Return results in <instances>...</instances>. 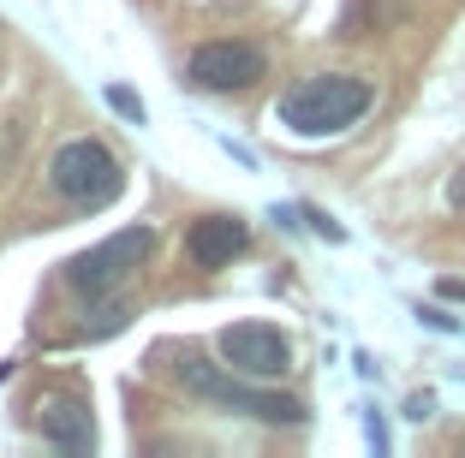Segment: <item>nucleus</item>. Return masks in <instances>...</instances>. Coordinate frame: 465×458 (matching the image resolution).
Masks as SVG:
<instances>
[{
	"label": "nucleus",
	"instance_id": "obj_4",
	"mask_svg": "<svg viewBox=\"0 0 465 458\" xmlns=\"http://www.w3.org/2000/svg\"><path fill=\"white\" fill-rule=\"evenodd\" d=\"M150 250H155V232L150 227H125V232H114V239H102L96 250H78V257L66 262V286L78 297L96 304V297H108L114 286L137 268V262L150 257Z\"/></svg>",
	"mask_w": 465,
	"mask_h": 458
},
{
	"label": "nucleus",
	"instance_id": "obj_10",
	"mask_svg": "<svg viewBox=\"0 0 465 458\" xmlns=\"http://www.w3.org/2000/svg\"><path fill=\"white\" fill-rule=\"evenodd\" d=\"M299 215L311 220V232H322V239H329V244H346V227H334V220L322 215V209H299Z\"/></svg>",
	"mask_w": 465,
	"mask_h": 458
},
{
	"label": "nucleus",
	"instance_id": "obj_11",
	"mask_svg": "<svg viewBox=\"0 0 465 458\" xmlns=\"http://www.w3.org/2000/svg\"><path fill=\"white\" fill-rule=\"evenodd\" d=\"M406 417H418V423L436 417V399H430V393H411V399H406Z\"/></svg>",
	"mask_w": 465,
	"mask_h": 458
},
{
	"label": "nucleus",
	"instance_id": "obj_12",
	"mask_svg": "<svg viewBox=\"0 0 465 458\" xmlns=\"http://www.w3.org/2000/svg\"><path fill=\"white\" fill-rule=\"evenodd\" d=\"M448 209H460V215H465V167L448 179Z\"/></svg>",
	"mask_w": 465,
	"mask_h": 458
},
{
	"label": "nucleus",
	"instance_id": "obj_13",
	"mask_svg": "<svg viewBox=\"0 0 465 458\" xmlns=\"http://www.w3.org/2000/svg\"><path fill=\"white\" fill-rule=\"evenodd\" d=\"M424 322H430V327H441V334H453V327H460L448 310H424Z\"/></svg>",
	"mask_w": 465,
	"mask_h": 458
},
{
	"label": "nucleus",
	"instance_id": "obj_5",
	"mask_svg": "<svg viewBox=\"0 0 465 458\" xmlns=\"http://www.w3.org/2000/svg\"><path fill=\"white\" fill-rule=\"evenodd\" d=\"M185 78L209 95H232V90H251V83L269 78V54H262L257 42L221 36V42H203V48L185 60Z\"/></svg>",
	"mask_w": 465,
	"mask_h": 458
},
{
	"label": "nucleus",
	"instance_id": "obj_2",
	"mask_svg": "<svg viewBox=\"0 0 465 458\" xmlns=\"http://www.w3.org/2000/svg\"><path fill=\"white\" fill-rule=\"evenodd\" d=\"M179 381H185V393H197L203 404L239 411V417H257V423H269V429H304V423H311V411H304L299 399L269 393L262 381L239 375V369H227V364H209V357H197V351L179 357Z\"/></svg>",
	"mask_w": 465,
	"mask_h": 458
},
{
	"label": "nucleus",
	"instance_id": "obj_6",
	"mask_svg": "<svg viewBox=\"0 0 465 458\" xmlns=\"http://www.w3.org/2000/svg\"><path fill=\"white\" fill-rule=\"evenodd\" d=\"M215 346H221V364L251 375V381H274V375L292 369V339L269 322H239V327H227Z\"/></svg>",
	"mask_w": 465,
	"mask_h": 458
},
{
	"label": "nucleus",
	"instance_id": "obj_7",
	"mask_svg": "<svg viewBox=\"0 0 465 458\" xmlns=\"http://www.w3.org/2000/svg\"><path fill=\"white\" fill-rule=\"evenodd\" d=\"M36 429L54 453H72V458L96 453V417H90V404L78 393H48L36 404Z\"/></svg>",
	"mask_w": 465,
	"mask_h": 458
},
{
	"label": "nucleus",
	"instance_id": "obj_9",
	"mask_svg": "<svg viewBox=\"0 0 465 458\" xmlns=\"http://www.w3.org/2000/svg\"><path fill=\"white\" fill-rule=\"evenodd\" d=\"M108 108L120 113V120H132V125H143V102H137V90H125V83H108Z\"/></svg>",
	"mask_w": 465,
	"mask_h": 458
},
{
	"label": "nucleus",
	"instance_id": "obj_8",
	"mask_svg": "<svg viewBox=\"0 0 465 458\" xmlns=\"http://www.w3.org/2000/svg\"><path fill=\"white\" fill-rule=\"evenodd\" d=\"M245 244H251V227L239 215H203L185 232V257H192V268H227Z\"/></svg>",
	"mask_w": 465,
	"mask_h": 458
},
{
	"label": "nucleus",
	"instance_id": "obj_1",
	"mask_svg": "<svg viewBox=\"0 0 465 458\" xmlns=\"http://www.w3.org/2000/svg\"><path fill=\"white\" fill-rule=\"evenodd\" d=\"M370 108H376V83L370 78L316 72V78L292 83V90L274 102V125H287L292 137H341V132H352Z\"/></svg>",
	"mask_w": 465,
	"mask_h": 458
},
{
	"label": "nucleus",
	"instance_id": "obj_3",
	"mask_svg": "<svg viewBox=\"0 0 465 458\" xmlns=\"http://www.w3.org/2000/svg\"><path fill=\"white\" fill-rule=\"evenodd\" d=\"M48 185H54L72 209H108L125 190V167L96 137H66V143L54 149V161H48Z\"/></svg>",
	"mask_w": 465,
	"mask_h": 458
}]
</instances>
